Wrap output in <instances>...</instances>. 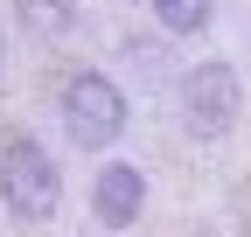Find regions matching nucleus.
<instances>
[{
  "instance_id": "1",
  "label": "nucleus",
  "mask_w": 251,
  "mask_h": 237,
  "mask_svg": "<svg viewBox=\"0 0 251 237\" xmlns=\"http://www.w3.org/2000/svg\"><path fill=\"white\" fill-rule=\"evenodd\" d=\"M0 202H7L21 223L56 216V202H63V174H56V161H49L42 140L14 133L7 146H0Z\"/></svg>"
},
{
  "instance_id": "2",
  "label": "nucleus",
  "mask_w": 251,
  "mask_h": 237,
  "mask_svg": "<svg viewBox=\"0 0 251 237\" xmlns=\"http://www.w3.org/2000/svg\"><path fill=\"white\" fill-rule=\"evenodd\" d=\"M63 133L77 146H112L126 133V91L105 70H77L63 84Z\"/></svg>"
},
{
  "instance_id": "3",
  "label": "nucleus",
  "mask_w": 251,
  "mask_h": 237,
  "mask_svg": "<svg viewBox=\"0 0 251 237\" xmlns=\"http://www.w3.org/2000/svg\"><path fill=\"white\" fill-rule=\"evenodd\" d=\"M181 112H188V133L196 140H224L244 112V84L230 63H196L181 77Z\"/></svg>"
},
{
  "instance_id": "4",
  "label": "nucleus",
  "mask_w": 251,
  "mask_h": 237,
  "mask_svg": "<svg viewBox=\"0 0 251 237\" xmlns=\"http://www.w3.org/2000/svg\"><path fill=\"white\" fill-rule=\"evenodd\" d=\"M140 210H147V174L133 161H112L98 182H91V216H98L105 230H126Z\"/></svg>"
},
{
  "instance_id": "5",
  "label": "nucleus",
  "mask_w": 251,
  "mask_h": 237,
  "mask_svg": "<svg viewBox=\"0 0 251 237\" xmlns=\"http://www.w3.org/2000/svg\"><path fill=\"white\" fill-rule=\"evenodd\" d=\"M14 14L35 28V35H70L77 28V0H14Z\"/></svg>"
},
{
  "instance_id": "6",
  "label": "nucleus",
  "mask_w": 251,
  "mask_h": 237,
  "mask_svg": "<svg viewBox=\"0 0 251 237\" xmlns=\"http://www.w3.org/2000/svg\"><path fill=\"white\" fill-rule=\"evenodd\" d=\"M147 7H153L161 28H175V35H202L209 28V0H147Z\"/></svg>"
},
{
  "instance_id": "7",
  "label": "nucleus",
  "mask_w": 251,
  "mask_h": 237,
  "mask_svg": "<svg viewBox=\"0 0 251 237\" xmlns=\"http://www.w3.org/2000/svg\"><path fill=\"white\" fill-rule=\"evenodd\" d=\"M0 63H7V49H0Z\"/></svg>"
}]
</instances>
